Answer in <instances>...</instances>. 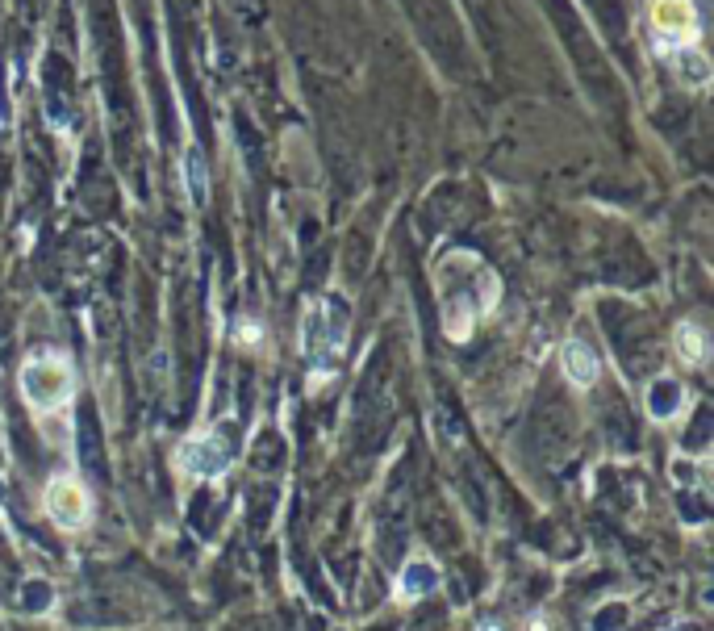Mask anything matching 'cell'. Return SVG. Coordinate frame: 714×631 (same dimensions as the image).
<instances>
[{"instance_id":"obj_9","label":"cell","mask_w":714,"mask_h":631,"mask_svg":"<svg viewBox=\"0 0 714 631\" xmlns=\"http://www.w3.org/2000/svg\"><path fill=\"white\" fill-rule=\"evenodd\" d=\"M677 352L689 364H706V335H702V326H694V322L677 326Z\"/></svg>"},{"instance_id":"obj_5","label":"cell","mask_w":714,"mask_h":631,"mask_svg":"<svg viewBox=\"0 0 714 631\" xmlns=\"http://www.w3.org/2000/svg\"><path fill=\"white\" fill-rule=\"evenodd\" d=\"M46 514L63 527V531H80L88 527L92 519V498H88V489L76 481V477H51V485H46Z\"/></svg>"},{"instance_id":"obj_4","label":"cell","mask_w":714,"mask_h":631,"mask_svg":"<svg viewBox=\"0 0 714 631\" xmlns=\"http://www.w3.org/2000/svg\"><path fill=\"white\" fill-rule=\"evenodd\" d=\"M234 460V435L230 423H222L218 431H197L180 443V464L193 477H222Z\"/></svg>"},{"instance_id":"obj_2","label":"cell","mask_w":714,"mask_h":631,"mask_svg":"<svg viewBox=\"0 0 714 631\" xmlns=\"http://www.w3.org/2000/svg\"><path fill=\"white\" fill-rule=\"evenodd\" d=\"M347 326H351V310L339 293H326L318 301L305 306L301 318V347H305V364L309 377H330L339 368L343 352H347Z\"/></svg>"},{"instance_id":"obj_10","label":"cell","mask_w":714,"mask_h":631,"mask_svg":"<svg viewBox=\"0 0 714 631\" xmlns=\"http://www.w3.org/2000/svg\"><path fill=\"white\" fill-rule=\"evenodd\" d=\"M188 180H193V201H205V163L197 147L188 151Z\"/></svg>"},{"instance_id":"obj_6","label":"cell","mask_w":714,"mask_h":631,"mask_svg":"<svg viewBox=\"0 0 714 631\" xmlns=\"http://www.w3.org/2000/svg\"><path fill=\"white\" fill-rule=\"evenodd\" d=\"M652 26L664 46H689L698 38V17L689 0H656L652 5Z\"/></svg>"},{"instance_id":"obj_1","label":"cell","mask_w":714,"mask_h":631,"mask_svg":"<svg viewBox=\"0 0 714 631\" xmlns=\"http://www.w3.org/2000/svg\"><path fill=\"white\" fill-rule=\"evenodd\" d=\"M497 276L485 268L481 255L451 251L439 268V301H443V326L451 339H468L472 322L485 318L497 306Z\"/></svg>"},{"instance_id":"obj_7","label":"cell","mask_w":714,"mask_h":631,"mask_svg":"<svg viewBox=\"0 0 714 631\" xmlns=\"http://www.w3.org/2000/svg\"><path fill=\"white\" fill-rule=\"evenodd\" d=\"M560 364H564V377L573 381V385H581V389H589L593 381H598V372H602L598 356H593V347L581 343V339H568V343H564Z\"/></svg>"},{"instance_id":"obj_3","label":"cell","mask_w":714,"mask_h":631,"mask_svg":"<svg viewBox=\"0 0 714 631\" xmlns=\"http://www.w3.org/2000/svg\"><path fill=\"white\" fill-rule=\"evenodd\" d=\"M21 393L34 410H63L76 393V368L67 364V356L59 352H38L21 368Z\"/></svg>"},{"instance_id":"obj_8","label":"cell","mask_w":714,"mask_h":631,"mask_svg":"<svg viewBox=\"0 0 714 631\" xmlns=\"http://www.w3.org/2000/svg\"><path fill=\"white\" fill-rule=\"evenodd\" d=\"M435 586H439V569L431 565V560H410L406 573H401V581H397L401 598H426Z\"/></svg>"}]
</instances>
